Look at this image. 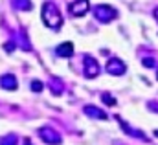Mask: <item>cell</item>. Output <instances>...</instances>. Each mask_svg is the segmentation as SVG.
<instances>
[{"instance_id": "ac0fdd59", "label": "cell", "mask_w": 158, "mask_h": 145, "mask_svg": "<svg viewBox=\"0 0 158 145\" xmlns=\"http://www.w3.org/2000/svg\"><path fill=\"white\" fill-rule=\"evenodd\" d=\"M6 50H7V52L15 50V42H13V44H11V42H6Z\"/></svg>"}, {"instance_id": "6da1fadb", "label": "cell", "mask_w": 158, "mask_h": 145, "mask_svg": "<svg viewBox=\"0 0 158 145\" xmlns=\"http://www.w3.org/2000/svg\"><path fill=\"white\" fill-rule=\"evenodd\" d=\"M42 22L52 28V30H59L63 26V17H61V11L59 7L53 4V2H46L42 6Z\"/></svg>"}, {"instance_id": "277c9868", "label": "cell", "mask_w": 158, "mask_h": 145, "mask_svg": "<svg viewBox=\"0 0 158 145\" xmlns=\"http://www.w3.org/2000/svg\"><path fill=\"white\" fill-rule=\"evenodd\" d=\"M88 9H90V0H74L68 6V11L72 17H83L88 13Z\"/></svg>"}, {"instance_id": "2e32d148", "label": "cell", "mask_w": 158, "mask_h": 145, "mask_svg": "<svg viewBox=\"0 0 158 145\" xmlns=\"http://www.w3.org/2000/svg\"><path fill=\"white\" fill-rule=\"evenodd\" d=\"M143 66H147V68H155V66H156V63H155V59L145 57V59H143Z\"/></svg>"}, {"instance_id": "e0dca14e", "label": "cell", "mask_w": 158, "mask_h": 145, "mask_svg": "<svg viewBox=\"0 0 158 145\" xmlns=\"http://www.w3.org/2000/svg\"><path fill=\"white\" fill-rule=\"evenodd\" d=\"M147 109H149V110H153V112H158V101H149Z\"/></svg>"}, {"instance_id": "7c38bea8", "label": "cell", "mask_w": 158, "mask_h": 145, "mask_svg": "<svg viewBox=\"0 0 158 145\" xmlns=\"http://www.w3.org/2000/svg\"><path fill=\"white\" fill-rule=\"evenodd\" d=\"M50 86H52V92L55 94V96H59V94H63V81L61 79H52L50 81Z\"/></svg>"}, {"instance_id": "ba28073f", "label": "cell", "mask_w": 158, "mask_h": 145, "mask_svg": "<svg viewBox=\"0 0 158 145\" xmlns=\"http://www.w3.org/2000/svg\"><path fill=\"white\" fill-rule=\"evenodd\" d=\"M0 86H2L4 90H17V86H19L17 77H15V75H11V73L2 75V77H0Z\"/></svg>"}, {"instance_id": "5bb4252c", "label": "cell", "mask_w": 158, "mask_h": 145, "mask_svg": "<svg viewBox=\"0 0 158 145\" xmlns=\"http://www.w3.org/2000/svg\"><path fill=\"white\" fill-rule=\"evenodd\" d=\"M101 101H103L105 105H109V107H116V105H118L116 97H112L109 92H103V94H101Z\"/></svg>"}, {"instance_id": "7a4b0ae2", "label": "cell", "mask_w": 158, "mask_h": 145, "mask_svg": "<svg viewBox=\"0 0 158 145\" xmlns=\"http://www.w3.org/2000/svg\"><path fill=\"white\" fill-rule=\"evenodd\" d=\"M94 17H96L99 22L109 24V22H112V20L118 17V11H116L112 6H109V4H99V6L94 7Z\"/></svg>"}, {"instance_id": "30bf717a", "label": "cell", "mask_w": 158, "mask_h": 145, "mask_svg": "<svg viewBox=\"0 0 158 145\" xmlns=\"http://www.w3.org/2000/svg\"><path fill=\"white\" fill-rule=\"evenodd\" d=\"M55 53H57L59 57H72V55H74V44H72V42H63L61 46H57Z\"/></svg>"}, {"instance_id": "4fadbf2b", "label": "cell", "mask_w": 158, "mask_h": 145, "mask_svg": "<svg viewBox=\"0 0 158 145\" xmlns=\"http://www.w3.org/2000/svg\"><path fill=\"white\" fill-rule=\"evenodd\" d=\"M19 138L15 134H6V136H0V145H17Z\"/></svg>"}, {"instance_id": "9c48e42d", "label": "cell", "mask_w": 158, "mask_h": 145, "mask_svg": "<svg viewBox=\"0 0 158 145\" xmlns=\"http://www.w3.org/2000/svg\"><path fill=\"white\" fill-rule=\"evenodd\" d=\"M116 119L119 121V125H121V129H123L125 132H129V134H131V136H134V138H140V140L147 142V136H145V134H143L142 130H138V129H132V127H131V125H127V123H125V121H123L121 118H116Z\"/></svg>"}, {"instance_id": "d6986e66", "label": "cell", "mask_w": 158, "mask_h": 145, "mask_svg": "<svg viewBox=\"0 0 158 145\" xmlns=\"http://www.w3.org/2000/svg\"><path fill=\"white\" fill-rule=\"evenodd\" d=\"M153 15H155V19L158 20V7H155V11H153Z\"/></svg>"}, {"instance_id": "5b68a950", "label": "cell", "mask_w": 158, "mask_h": 145, "mask_svg": "<svg viewBox=\"0 0 158 145\" xmlns=\"http://www.w3.org/2000/svg\"><path fill=\"white\" fill-rule=\"evenodd\" d=\"M99 63L92 57V55H85V75L88 79H94L99 75Z\"/></svg>"}, {"instance_id": "ffe728a7", "label": "cell", "mask_w": 158, "mask_h": 145, "mask_svg": "<svg viewBox=\"0 0 158 145\" xmlns=\"http://www.w3.org/2000/svg\"><path fill=\"white\" fill-rule=\"evenodd\" d=\"M24 145H31V142L30 140H24Z\"/></svg>"}, {"instance_id": "9a60e30c", "label": "cell", "mask_w": 158, "mask_h": 145, "mask_svg": "<svg viewBox=\"0 0 158 145\" xmlns=\"http://www.w3.org/2000/svg\"><path fill=\"white\" fill-rule=\"evenodd\" d=\"M42 88H44V85H42L40 81H37V79H35V81H31V90H33V92H40Z\"/></svg>"}, {"instance_id": "52a82bcc", "label": "cell", "mask_w": 158, "mask_h": 145, "mask_svg": "<svg viewBox=\"0 0 158 145\" xmlns=\"http://www.w3.org/2000/svg\"><path fill=\"white\" fill-rule=\"evenodd\" d=\"M83 112L88 116V118H92V119H107V112L105 110H101L99 107H96V105H86Z\"/></svg>"}, {"instance_id": "3957f363", "label": "cell", "mask_w": 158, "mask_h": 145, "mask_svg": "<svg viewBox=\"0 0 158 145\" xmlns=\"http://www.w3.org/2000/svg\"><path fill=\"white\" fill-rule=\"evenodd\" d=\"M39 136H40V140L44 142V143H48V145H59L63 140H61V136L52 129V127H42L39 130Z\"/></svg>"}, {"instance_id": "7402d4cb", "label": "cell", "mask_w": 158, "mask_h": 145, "mask_svg": "<svg viewBox=\"0 0 158 145\" xmlns=\"http://www.w3.org/2000/svg\"><path fill=\"white\" fill-rule=\"evenodd\" d=\"M156 79H158V73H156Z\"/></svg>"}, {"instance_id": "8fae6325", "label": "cell", "mask_w": 158, "mask_h": 145, "mask_svg": "<svg viewBox=\"0 0 158 145\" xmlns=\"http://www.w3.org/2000/svg\"><path fill=\"white\" fill-rule=\"evenodd\" d=\"M13 6H15V9H19V11H30V9L33 7L31 0H13Z\"/></svg>"}, {"instance_id": "8992f818", "label": "cell", "mask_w": 158, "mask_h": 145, "mask_svg": "<svg viewBox=\"0 0 158 145\" xmlns=\"http://www.w3.org/2000/svg\"><path fill=\"white\" fill-rule=\"evenodd\" d=\"M107 72L110 73V75H123V73L127 72V66H125V63L123 61H119L116 57H112L110 61H107Z\"/></svg>"}, {"instance_id": "44dd1931", "label": "cell", "mask_w": 158, "mask_h": 145, "mask_svg": "<svg viewBox=\"0 0 158 145\" xmlns=\"http://www.w3.org/2000/svg\"><path fill=\"white\" fill-rule=\"evenodd\" d=\"M155 134H156V136H158V130H155Z\"/></svg>"}]
</instances>
